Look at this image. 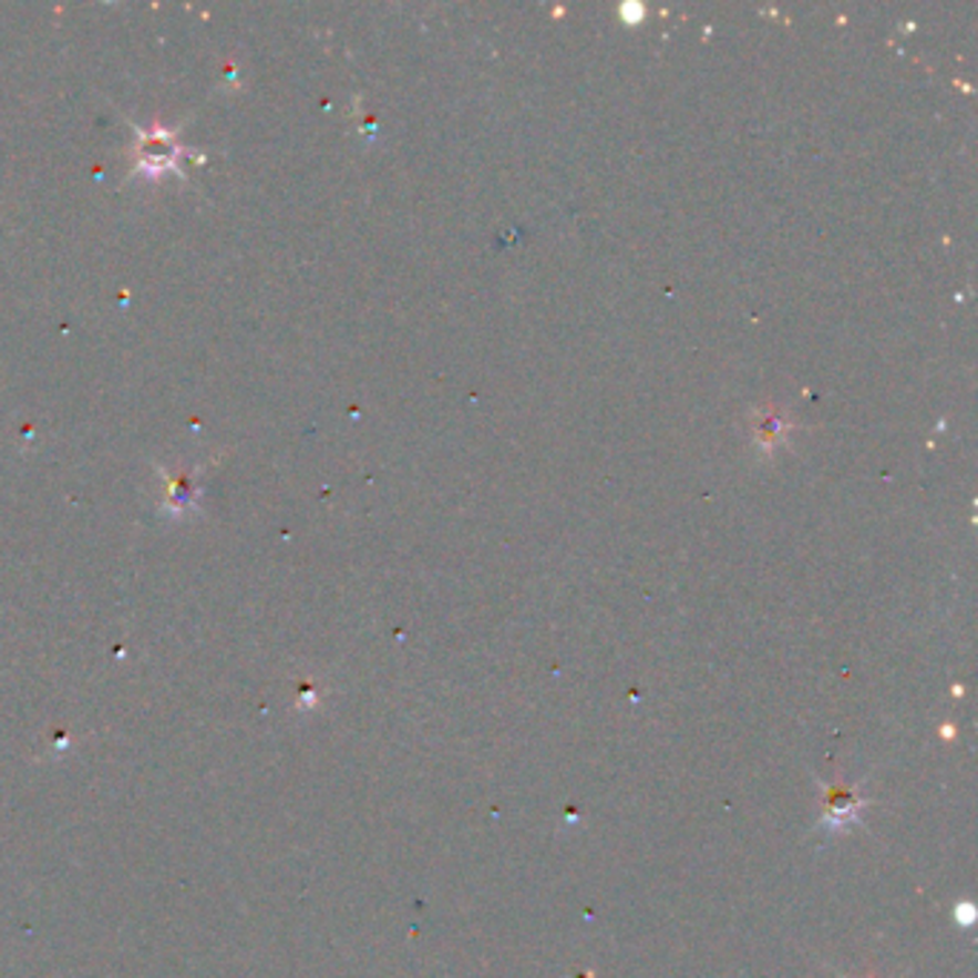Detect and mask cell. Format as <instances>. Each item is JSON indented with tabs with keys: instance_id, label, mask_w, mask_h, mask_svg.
<instances>
[{
	"instance_id": "obj_1",
	"label": "cell",
	"mask_w": 978,
	"mask_h": 978,
	"mask_svg": "<svg viewBox=\"0 0 978 978\" xmlns=\"http://www.w3.org/2000/svg\"><path fill=\"white\" fill-rule=\"evenodd\" d=\"M178 158V144L162 126H155L153 133H141L138 141V169L147 175H158L164 169L175 167Z\"/></svg>"
},
{
	"instance_id": "obj_2",
	"label": "cell",
	"mask_w": 978,
	"mask_h": 978,
	"mask_svg": "<svg viewBox=\"0 0 978 978\" xmlns=\"http://www.w3.org/2000/svg\"><path fill=\"white\" fill-rule=\"evenodd\" d=\"M196 496H198V488H196V483H193V474L182 471V474H175L173 480H169L167 511H178V514H182V511H187L196 505Z\"/></svg>"
},
{
	"instance_id": "obj_3",
	"label": "cell",
	"mask_w": 978,
	"mask_h": 978,
	"mask_svg": "<svg viewBox=\"0 0 978 978\" xmlns=\"http://www.w3.org/2000/svg\"><path fill=\"white\" fill-rule=\"evenodd\" d=\"M953 918H956V924L958 927H972V922H976V907H972L970 902H961V904H956V913H953Z\"/></svg>"
},
{
	"instance_id": "obj_4",
	"label": "cell",
	"mask_w": 978,
	"mask_h": 978,
	"mask_svg": "<svg viewBox=\"0 0 978 978\" xmlns=\"http://www.w3.org/2000/svg\"><path fill=\"white\" fill-rule=\"evenodd\" d=\"M941 734H944V738H947V741H950V738H953V734H956V732H953V727H944V729H941Z\"/></svg>"
}]
</instances>
